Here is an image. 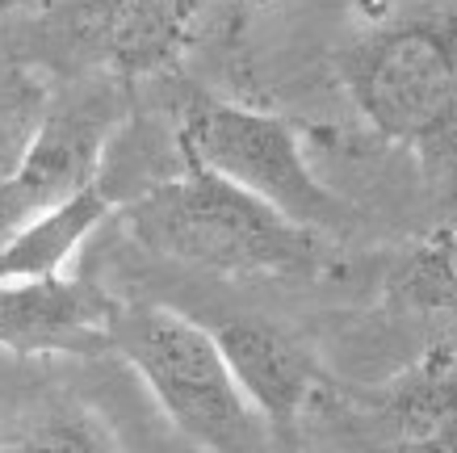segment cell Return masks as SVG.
Masks as SVG:
<instances>
[{
  "mask_svg": "<svg viewBox=\"0 0 457 453\" xmlns=\"http://www.w3.org/2000/svg\"><path fill=\"white\" fill-rule=\"evenodd\" d=\"M0 453H122L110 420L84 403H51L26 420Z\"/></svg>",
  "mask_w": 457,
  "mask_h": 453,
  "instance_id": "11",
  "label": "cell"
},
{
  "mask_svg": "<svg viewBox=\"0 0 457 453\" xmlns=\"http://www.w3.org/2000/svg\"><path fill=\"white\" fill-rule=\"evenodd\" d=\"M345 80L361 118L424 164H457V17L424 9L365 29L345 55Z\"/></svg>",
  "mask_w": 457,
  "mask_h": 453,
  "instance_id": "2",
  "label": "cell"
},
{
  "mask_svg": "<svg viewBox=\"0 0 457 453\" xmlns=\"http://www.w3.org/2000/svg\"><path fill=\"white\" fill-rule=\"evenodd\" d=\"M113 353L197 449L269 453V424L236 386L206 323L160 302H130L113 311Z\"/></svg>",
  "mask_w": 457,
  "mask_h": 453,
  "instance_id": "3",
  "label": "cell"
},
{
  "mask_svg": "<svg viewBox=\"0 0 457 453\" xmlns=\"http://www.w3.org/2000/svg\"><path fill=\"white\" fill-rule=\"evenodd\" d=\"M248 4H269V0H248Z\"/></svg>",
  "mask_w": 457,
  "mask_h": 453,
  "instance_id": "16",
  "label": "cell"
},
{
  "mask_svg": "<svg viewBox=\"0 0 457 453\" xmlns=\"http://www.w3.org/2000/svg\"><path fill=\"white\" fill-rule=\"evenodd\" d=\"M386 453H457V348L432 344L382 386L374 407Z\"/></svg>",
  "mask_w": 457,
  "mask_h": 453,
  "instance_id": "9",
  "label": "cell"
},
{
  "mask_svg": "<svg viewBox=\"0 0 457 453\" xmlns=\"http://www.w3.org/2000/svg\"><path fill=\"white\" fill-rule=\"evenodd\" d=\"M118 122H122V105L110 88L68 96L51 110H42L13 168L17 185L46 210L80 193L84 185L101 180V164H105Z\"/></svg>",
  "mask_w": 457,
  "mask_h": 453,
  "instance_id": "7",
  "label": "cell"
},
{
  "mask_svg": "<svg viewBox=\"0 0 457 453\" xmlns=\"http://www.w3.org/2000/svg\"><path fill=\"white\" fill-rule=\"evenodd\" d=\"M118 302L84 277L0 281V353L13 357H97L113 353Z\"/></svg>",
  "mask_w": 457,
  "mask_h": 453,
  "instance_id": "6",
  "label": "cell"
},
{
  "mask_svg": "<svg viewBox=\"0 0 457 453\" xmlns=\"http://www.w3.org/2000/svg\"><path fill=\"white\" fill-rule=\"evenodd\" d=\"M38 210L42 206L29 197L26 189H21V185H17L13 172H4V177H0V247H4V239H9L21 222L34 219Z\"/></svg>",
  "mask_w": 457,
  "mask_h": 453,
  "instance_id": "14",
  "label": "cell"
},
{
  "mask_svg": "<svg viewBox=\"0 0 457 453\" xmlns=\"http://www.w3.org/2000/svg\"><path fill=\"white\" fill-rule=\"evenodd\" d=\"M42 118L38 101L26 88H0V177L13 172L34 122Z\"/></svg>",
  "mask_w": 457,
  "mask_h": 453,
  "instance_id": "13",
  "label": "cell"
},
{
  "mask_svg": "<svg viewBox=\"0 0 457 453\" xmlns=\"http://www.w3.org/2000/svg\"><path fill=\"white\" fill-rule=\"evenodd\" d=\"M29 4H51V0H0V9H29Z\"/></svg>",
  "mask_w": 457,
  "mask_h": 453,
  "instance_id": "15",
  "label": "cell"
},
{
  "mask_svg": "<svg viewBox=\"0 0 457 453\" xmlns=\"http://www.w3.org/2000/svg\"><path fill=\"white\" fill-rule=\"evenodd\" d=\"M122 222L152 256L219 277H311L328 256L323 235L197 164L126 202Z\"/></svg>",
  "mask_w": 457,
  "mask_h": 453,
  "instance_id": "1",
  "label": "cell"
},
{
  "mask_svg": "<svg viewBox=\"0 0 457 453\" xmlns=\"http://www.w3.org/2000/svg\"><path fill=\"white\" fill-rule=\"evenodd\" d=\"M55 34L76 59L110 76H155L180 63L202 0H51Z\"/></svg>",
  "mask_w": 457,
  "mask_h": 453,
  "instance_id": "5",
  "label": "cell"
},
{
  "mask_svg": "<svg viewBox=\"0 0 457 453\" xmlns=\"http://www.w3.org/2000/svg\"><path fill=\"white\" fill-rule=\"evenodd\" d=\"M395 294L420 311L457 315V227H445L407 252L395 273Z\"/></svg>",
  "mask_w": 457,
  "mask_h": 453,
  "instance_id": "12",
  "label": "cell"
},
{
  "mask_svg": "<svg viewBox=\"0 0 457 453\" xmlns=\"http://www.w3.org/2000/svg\"><path fill=\"white\" fill-rule=\"evenodd\" d=\"M118 210L110 180L101 177L71 193L55 206L38 210L34 219L17 227L4 247H0V281H51V277H68V264L76 261L93 231Z\"/></svg>",
  "mask_w": 457,
  "mask_h": 453,
  "instance_id": "10",
  "label": "cell"
},
{
  "mask_svg": "<svg viewBox=\"0 0 457 453\" xmlns=\"http://www.w3.org/2000/svg\"><path fill=\"white\" fill-rule=\"evenodd\" d=\"M172 138L185 164L231 180L236 189L261 197L264 206L306 231L336 235L353 222V206L315 177L294 126L278 113L210 93H189L177 105Z\"/></svg>",
  "mask_w": 457,
  "mask_h": 453,
  "instance_id": "4",
  "label": "cell"
},
{
  "mask_svg": "<svg viewBox=\"0 0 457 453\" xmlns=\"http://www.w3.org/2000/svg\"><path fill=\"white\" fill-rule=\"evenodd\" d=\"M210 331L219 340V353L236 386L252 403V412L273 432H290L315 386V361L303 348V340L269 319L248 315L219 319Z\"/></svg>",
  "mask_w": 457,
  "mask_h": 453,
  "instance_id": "8",
  "label": "cell"
}]
</instances>
